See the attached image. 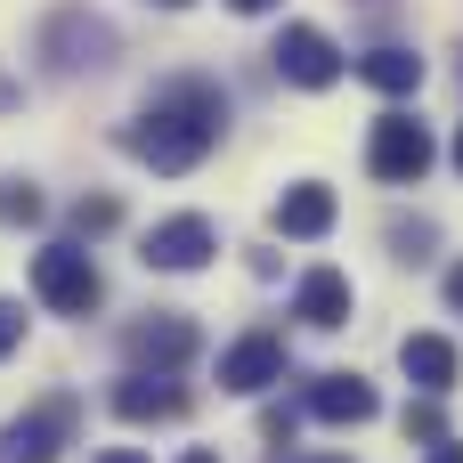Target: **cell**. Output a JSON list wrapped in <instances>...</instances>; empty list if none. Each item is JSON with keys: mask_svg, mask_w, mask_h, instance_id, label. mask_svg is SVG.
<instances>
[{"mask_svg": "<svg viewBox=\"0 0 463 463\" xmlns=\"http://www.w3.org/2000/svg\"><path fill=\"white\" fill-rule=\"evenodd\" d=\"M220 130H228V98L212 90V81H163L155 98H146V114L130 122V155L146 163V171H195L212 146H220Z\"/></svg>", "mask_w": 463, "mask_h": 463, "instance_id": "obj_1", "label": "cell"}, {"mask_svg": "<svg viewBox=\"0 0 463 463\" xmlns=\"http://www.w3.org/2000/svg\"><path fill=\"white\" fill-rule=\"evenodd\" d=\"M33 293H41L57 317H90V309L106 301V277H98V260H90L81 244H49V252H33Z\"/></svg>", "mask_w": 463, "mask_h": 463, "instance_id": "obj_2", "label": "cell"}, {"mask_svg": "<svg viewBox=\"0 0 463 463\" xmlns=\"http://www.w3.org/2000/svg\"><path fill=\"white\" fill-rule=\"evenodd\" d=\"M73 431H81V407H73L65 391H49L41 407H24V415L0 431V463H49L57 448H73Z\"/></svg>", "mask_w": 463, "mask_h": 463, "instance_id": "obj_3", "label": "cell"}, {"mask_svg": "<svg viewBox=\"0 0 463 463\" xmlns=\"http://www.w3.org/2000/svg\"><path fill=\"white\" fill-rule=\"evenodd\" d=\"M431 155H439V146H431V130H423L415 114H383L374 138H366V171L391 179V187H415V179L431 171Z\"/></svg>", "mask_w": 463, "mask_h": 463, "instance_id": "obj_4", "label": "cell"}, {"mask_svg": "<svg viewBox=\"0 0 463 463\" xmlns=\"http://www.w3.org/2000/svg\"><path fill=\"white\" fill-rule=\"evenodd\" d=\"M269 57H277V73H285V81H301V90H334V81L350 73V57H342L317 24H285Z\"/></svg>", "mask_w": 463, "mask_h": 463, "instance_id": "obj_5", "label": "cell"}, {"mask_svg": "<svg viewBox=\"0 0 463 463\" xmlns=\"http://www.w3.org/2000/svg\"><path fill=\"white\" fill-rule=\"evenodd\" d=\"M220 252V228L203 220V212H179V220H163V228H146V244H138V260L146 269H171V277H187V269H203Z\"/></svg>", "mask_w": 463, "mask_h": 463, "instance_id": "obj_6", "label": "cell"}, {"mask_svg": "<svg viewBox=\"0 0 463 463\" xmlns=\"http://www.w3.org/2000/svg\"><path fill=\"white\" fill-rule=\"evenodd\" d=\"M269 383H285V342H277V334H244V342L220 350V391L252 399V391H269Z\"/></svg>", "mask_w": 463, "mask_h": 463, "instance_id": "obj_7", "label": "cell"}, {"mask_svg": "<svg viewBox=\"0 0 463 463\" xmlns=\"http://www.w3.org/2000/svg\"><path fill=\"white\" fill-rule=\"evenodd\" d=\"M122 350H130V366L171 374V366H187V358H195V326H187V317H138V326L122 334Z\"/></svg>", "mask_w": 463, "mask_h": 463, "instance_id": "obj_8", "label": "cell"}, {"mask_svg": "<svg viewBox=\"0 0 463 463\" xmlns=\"http://www.w3.org/2000/svg\"><path fill=\"white\" fill-rule=\"evenodd\" d=\"M399 366H407V383H415L423 399H448L456 374H463V358H456L448 334H407V342H399Z\"/></svg>", "mask_w": 463, "mask_h": 463, "instance_id": "obj_9", "label": "cell"}, {"mask_svg": "<svg viewBox=\"0 0 463 463\" xmlns=\"http://www.w3.org/2000/svg\"><path fill=\"white\" fill-rule=\"evenodd\" d=\"M309 415H317V423H374L383 399H374L366 374H317V383H309Z\"/></svg>", "mask_w": 463, "mask_h": 463, "instance_id": "obj_10", "label": "cell"}, {"mask_svg": "<svg viewBox=\"0 0 463 463\" xmlns=\"http://www.w3.org/2000/svg\"><path fill=\"white\" fill-rule=\"evenodd\" d=\"M334 187H317V179H301V187H285L277 195V236H301V244H317L326 228H334Z\"/></svg>", "mask_w": 463, "mask_h": 463, "instance_id": "obj_11", "label": "cell"}, {"mask_svg": "<svg viewBox=\"0 0 463 463\" xmlns=\"http://www.w3.org/2000/svg\"><path fill=\"white\" fill-rule=\"evenodd\" d=\"M350 301H358V293H350L342 269H309V277L293 285V317H309V326H326V334L350 326Z\"/></svg>", "mask_w": 463, "mask_h": 463, "instance_id": "obj_12", "label": "cell"}, {"mask_svg": "<svg viewBox=\"0 0 463 463\" xmlns=\"http://www.w3.org/2000/svg\"><path fill=\"white\" fill-rule=\"evenodd\" d=\"M114 415L122 423H171V415H187V391L163 374H130V383H114Z\"/></svg>", "mask_w": 463, "mask_h": 463, "instance_id": "obj_13", "label": "cell"}, {"mask_svg": "<svg viewBox=\"0 0 463 463\" xmlns=\"http://www.w3.org/2000/svg\"><path fill=\"white\" fill-rule=\"evenodd\" d=\"M358 81L383 90V98H407V90H423V57L415 49H366L358 57Z\"/></svg>", "mask_w": 463, "mask_h": 463, "instance_id": "obj_14", "label": "cell"}, {"mask_svg": "<svg viewBox=\"0 0 463 463\" xmlns=\"http://www.w3.org/2000/svg\"><path fill=\"white\" fill-rule=\"evenodd\" d=\"M41 49H49V65H57V73H73V65H90L81 49H106V24H81V16H57Z\"/></svg>", "mask_w": 463, "mask_h": 463, "instance_id": "obj_15", "label": "cell"}, {"mask_svg": "<svg viewBox=\"0 0 463 463\" xmlns=\"http://www.w3.org/2000/svg\"><path fill=\"white\" fill-rule=\"evenodd\" d=\"M0 220H8V228H33V220H41V187H33V179H0Z\"/></svg>", "mask_w": 463, "mask_h": 463, "instance_id": "obj_16", "label": "cell"}, {"mask_svg": "<svg viewBox=\"0 0 463 463\" xmlns=\"http://www.w3.org/2000/svg\"><path fill=\"white\" fill-rule=\"evenodd\" d=\"M114 220H122V203H114V195H81V203H73V228H81V236H106Z\"/></svg>", "mask_w": 463, "mask_h": 463, "instance_id": "obj_17", "label": "cell"}, {"mask_svg": "<svg viewBox=\"0 0 463 463\" xmlns=\"http://www.w3.org/2000/svg\"><path fill=\"white\" fill-rule=\"evenodd\" d=\"M407 439H431V448L448 439V415H439V399H415V407H407Z\"/></svg>", "mask_w": 463, "mask_h": 463, "instance_id": "obj_18", "label": "cell"}, {"mask_svg": "<svg viewBox=\"0 0 463 463\" xmlns=\"http://www.w3.org/2000/svg\"><path fill=\"white\" fill-rule=\"evenodd\" d=\"M391 244H399V260H423V244H431V228H423V220H415V228L399 220V228H391Z\"/></svg>", "mask_w": 463, "mask_h": 463, "instance_id": "obj_19", "label": "cell"}, {"mask_svg": "<svg viewBox=\"0 0 463 463\" xmlns=\"http://www.w3.org/2000/svg\"><path fill=\"white\" fill-rule=\"evenodd\" d=\"M16 342H24V309H16V301H0V358H8Z\"/></svg>", "mask_w": 463, "mask_h": 463, "instance_id": "obj_20", "label": "cell"}, {"mask_svg": "<svg viewBox=\"0 0 463 463\" xmlns=\"http://www.w3.org/2000/svg\"><path fill=\"white\" fill-rule=\"evenodd\" d=\"M448 309H463V260L448 269Z\"/></svg>", "mask_w": 463, "mask_h": 463, "instance_id": "obj_21", "label": "cell"}, {"mask_svg": "<svg viewBox=\"0 0 463 463\" xmlns=\"http://www.w3.org/2000/svg\"><path fill=\"white\" fill-rule=\"evenodd\" d=\"M431 463H463V448H456V439H439V448H431Z\"/></svg>", "mask_w": 463, "mask_h": 463, "instance_id": "obj_22", "label": "cell"}, {"mask_svg": "<svg viewBox=\"0 0 463 463\" xmlns=\"http://www.w3.org/2000/svg\"><path fill=\"white\" fill-rule=\"evenodd\" d=\"M228 8H236V16H260V8H277V0H228Z\"/></svg>", "mask_w": 463, "mask_h": 463, "instance_id": "obj_23", "label": "cell"}, {"mask_svg": "<svg viewBox=\"0 0 463 463\" xmlns=\"http://www.w3.org/2000/svg\"><path fill=\"white\" fill-rule=\"evenodd\" d=\"M179 463H220V456H212V448H187V456H179Z\"/></svg>", "mask_w": 463, "mask_h": 463, "instance_id": "obj_24", "label": "cell"}, {"mask_svg": "<svg viewBox=\"0 0 463 463\" xmlns=\"http://www.w3.org/2000/svg\"><path fill=\"white\" fill-rule=\"evenodd\" d=\"M98 463H146V456H130V448H114V456H98Z\"/></svg>", "mask_w": 463, "mask_h": 463, "instance_id": "obj_25", "label": "cell"}, {"mask_svg": "<svg viewBox=\"0 0 463 463\" xmlns=\"http://www.w3.org/2000/svg\"><path fill=\"white\" fill-rule=\"evenodd\" d=\"M456 171H463V130H456Z\"/></svg>", "mask_w": 463, "mask_h": 463, "instance_id": "obj_26", "label": "cell"}, {"mask_svg": "<svg viewBox=\"0 0 463 463\" xmlns=\"http://www.w3.org/2000/svg\"><path fill=\"white\" fill-rule=\"evenodd\" d=\"M309 463H350V456H309Z\"/></svg>", "mask_w": 463, "mask_h": 463, "instance_id": "obj_27", "label": "cell"}, {"mask_svg": "<svg viewBox=\"0 0 463 463\" xmlns=\"http://www.w3.org/2000/svg\"><path fill=\"white\" fill-rule=\"evenodd\" d=\"M155 8H187V0H155Z\"/></svg>", "mask_w": 463, "mask_h": 463, "instance_id": "obj_28", "label": "cell"}]
</instances>
